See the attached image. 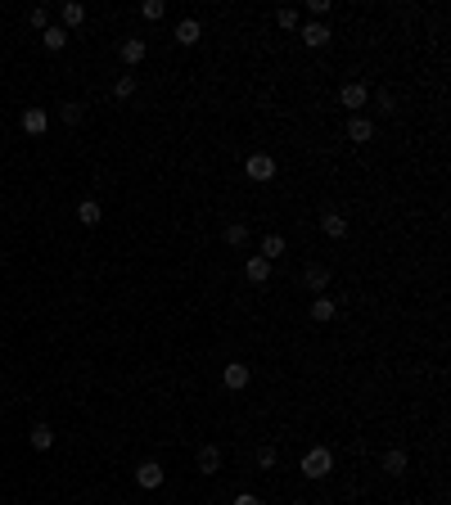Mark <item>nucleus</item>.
<instances>
[{
    "mask_svg": "<svg viewBox=\"0 0 451 505\" xmlns=\"http://www.w3.org/2000/svg\"><path fill=\"white\" fill-rule=\"evenodd\" d=\"M302 45H312V50L330 45V27H325V23H307V27H302Z\"/></svg>",
    "mask_w": 451,
    "mask_h": 505,
    "instance_id": "obj_13",
    "label": "nucleus"
},
{
    "mask_svg": "<svg viewBox=\"0 0 451 505\" xmlns=\"http://www.w3.org/2000/svg\"><path fill=\"white\" fill-rule=\"evenodd\" d=\"M248 379H253V370H248L244 361H226V370H221V384L230 388V393H239V388H248Z\"/></svg>",
    "mask_w": 451,
    "mask_h": 505,
    "instance_id": "obj_3",
    "label": "nucleus"
},
{
    "mask_svg": "<svg viewBox=\"0 0 451 505\" xmlns=\"http://www.w3.org/2000/svg\"><path fill=\"white\" fill-rule=\"evenodd\" d=\"M23 131H27V136H45V131H50V113H45V108H23Z\"/></svg>",
    "mask_w": 451,
    "mask_h": 505,
    "instance_id": "obj_4",
    "label": "nucleus"
},
{
    "mask_svg": "<svg viewBox=\"0 0 451 505\" xmlns=\"http://www.w3.org/2000/svg\"><path fill=\"white\" fill-rule=\"evenodd\" d=\"M140 14H145L149 23H158L162 14H167V5H162V0H145V5H140Z\"/></svg>",
    "mask_w": 451,
    "mask_h": 505,
    "instance_id": "obj_24",
    "label": "nucleus"
},
{
    "mask_svg": "<svg viewBox=\"0 0 451 505\" xmlns=\"http://www.w3.org/2000/svg\"><path fill=\"white\" fill-rule=\"evenodd\" d=\"M113 95H118V99H131V95H136V77H131V73H122L118 82H113Z\"/></svg>",
    "mask_w": 451,
    "mask_h": 505,
    "instance_id": "obj_22",
    "label": "nucleus"
},
{
    "mask_svg": "<svg viewBox=\"0 0 451 505\" xmlns=\"http://www.w3.org/2000/svg\"><path fill=\"white\" fill-rule=\"evenodd\" d=\"M302 280H307V289H316V293L330 289V271H325V267H307V275H302Z\"/></svg>",
    "mask_w": 451,
    "mask_h": 505,
    "instance_id": "obj_19",
    "label": "nucleus"
},
{
    "mask_svg": "<svg viewBox=\"0 0 451 505\" xmlns=\"http://www.w3.org/2000/svg\"><path fill=\"white\" fill-rule=\"evenodd\" d=\"M276 19H280V27H284V32H293V27H298V10H280Z\"/></svg>",
    "mask_w": 451,
    "mask_h": 505,
    "instance_id": "obj_28",
    "label": "nucleus"
},
{
    "mask_svg": "<svg viewBox=\"0 0 451 505\" xmlns=\"http://www.w3.org/2000/svg\"><path fill=\"white\" fill-rule=\"evenodd\" d=\"M334 473V456H330V447H312V452L302 456V478H330Z\"/></svg>",
    "mask_w": 451,
    "mask_h": 505,
    "instance_id": "obj_1",
    "label": "nucleus"
},
{
    "mask_svg": "<svg viewBox=\"0 0 451 505\" xmlns=\"http://www.w3.org/2000/svg\"><path fill=\"white\" fill-rule=\"evenodd\" d=\"M41 45H45L50 54H59V50L68 45V32H64V27H45V32H41Z\"/></svg>",
    "mask_w": 451,
    "mask_h": 505,
    "instance_id": "obj_15",
    "label": "nucleus"
},
{
    "mask_svg": "<svg viewBox=\"0 0 451 505\" xmlns=\"http://www.w3.org/2000/svg\"><path fill=\"white\" fill-rule=\"evenodd\" d=\"M384 469L393 473V478H398V473H406V452H398V447H393V452H384Z\"/></svg>",
    "mask_w": 451,
    "mask_h": 505,
    "instance_id": "obj_20",
    "label": "nucleus"
},
{
    "mask_svg": "<svg viewBox=\"0 0 451 505\" xmlns=\"http://www.w3.org/2000/svg\"><path fill=\"white\" fill-rule=\"evenodd\" d=\"M176 41H181V45H199V41H204L199 19H181V23H176Z\"/></svg>",
    "mask_w": 451,
    "mask_h": 505,
    "instance_id": "obj_9",
    "label": "nucleus"
},
{
    "mask_svg": "<svg viewBox=\"0 0 451 505\" xmlns=\"http://www.w3.org/2000/svg\"><path fill=\"white\" fill-rule=\"evenodd\" d=\"M82 118H86V104H64V122H68V127H77Z\"/></svg>",
    "mask_w": 451,
    "mask_h": 505,
    "instance_id": "obj_26",
    "label": "nucleus"
},
{
    "mask_svg": "<svg viewBox=\"0 0 451 505\" xmlns=\"http://www.w3.org/2000/svg\"><path fill=\"white\" fill-rule=\"evenodd\" d=\"M280 253H284V235H267V239H262V258H267V262H276Z\"/></svg>",
    "mask_w": 451,
    "mask_h": 505,
    "instance_id": "obj_21",
    "label": "nucleus"
},
{
    "mask_svg": "<svg viewBox=\"0 0 451 505\" xmlns=\"http://www.w3.org/2000/svg\"><path fill=\"white\" fill-rule=\"evenodd\" d=\"M145 50H149V45H145V41H140V36H127V41H122V64H127V68H136L140 64V59H145Z\"/></svg>",
    "mask_w": 451,
    "mask_h": 505,
    "instance_id": "obj_10",
    "label": "nucleus"
},
{
    "mask_svg": "<svg viewBox=\"0 0 451 505\" xmlns=\"http://www.w3.org/2000/svg\"><path fill=\"white\" fill-rule=\"evenodd\" d=\"M334 316H339V302L334 298H312V321L316 325H330Z\"/></svg>",
    "mask_w": 451,
    "mask_h": 505,
    "instance_id": "obj_12",
    "label": "nucleus"
},
{
    "mask_svg": "<svg viewBox=\"0 0 451 505\" xmlns=\"http://www.w3.org/2000/svg\"><path fill=\"white\" fill-rule=\"evenodd\" d=\"M244 176H248V181H271V176H276V158H271V153H248V158H244Z\"/></svg>",
    "mask_w": 451,
    "mask_h": 505,
    "instance_id": "obj_2",
    "label": "nucleus"
},
{
    "mask_svg": "<svg viewBox=\"0 0 451 505\" xmlns=\"http://www.w3.org/2000/svg\"><path fill=\"white\" fill-rule=\"evenodd\" d=\"M27 23H32L36 32H45V27H50V10H41V5H36V10H27Z\"/></svg>",
    "mask_w": 451,
    "mask_h": 505,
    "instance_id": "obj_25",
    "label": "nucleus"
},
{
    "mask_svg": "<svg viewBox=\"0 0 451 505\" xmlns=\"http://www.w3.org/2000/svg\"><path fill=\"white\" fill-rule=\"evenodd\" d=\"M82 23H86V10H82L77 0H64V32L68 27H82Z\"/></svg>",
    "mask_w": 451,
    "mask_h": 505,
    "instance_id": "obj_16",
    "label": "nucleus"
},
{
    "mask_svg": "<svg viewBox=\"0 0 451 505\" xmlns=\"http://www.w3.org/2000/svg\"><path fill=\"white\" fill-rule=\"evenodd\" d=\"M244 275L253 280V284H267V280H271V262L262 258V253H253V258L244 262Z\"/></svg>",
    "mask_w": 451,
    "mask_h": 505,
    "instance_id": "obj_8",
    "label": "nucleus"
},
{
    "mask_svg": "<svg viewBox=\"0 0 451 505\" xmlns=\"http://www.w3.org/2000/svg\"><path fill=\"white\" fill-rule=\"evenodd\" d=\"M230 505H262V501H258V496H253V492H239V496H235V501H230Z\"/></svg>",
    "mask_w": 451,
    "mask_h": 505,
    "instance_id": "obj_30",
    "label": "nucleus"
},
{
    "mask_svg": "<svg viewBox=\"0 0 451 505\" xmlns=\"http://www.w3.org/2000/svg\"><path fill=\"white\" fill-rule=\"evenodd\" d=\"M244 239H248V226H239V221H230V226H226V244H230V248H239Z\"/></svg>",
    "mask_w": 451,
    "mask_h": 505,
    "instance_id": "obj_23",
    "label": "nucleus"
},
{
    "mask_svg": "<svg viewBox=\"0 0 451 505\" xmlns=\"http://www.w3.org/2000/svg\"><path fill=\"white\" fill-rule=\"evenodd\" d=\"M32 447H36V452H50V447H54V429H50V424H32Z\"/></svg>",
    "mask_w": 451,
    "mask_h": 505,
    "instance_id": "obj_17",
    "label": "nucleus"
},
{
    "mask_svg": "<svg viewBox=\"0 0 451 505\" xmlns=\"http://www.w3.org/2000/svg\"><path fill=\"white\" fill-rule=\"evenodd\" d=\"M77 221H82V226H99V204H95V199L77 204Z\"/></svg>",
    "mask_w": 451,
    "mask_h": 505,
    "instance_id": "obj_18",
    "label": "nucleus"
},
{
    "mask_svg": "<svg viewBox=\"0 0 451 505\" xmlns=\"http://www.w3.org/2000/svg\"><path fill=\"white\" fill-rule=\"evenodd\" d=\"M321 230H325L330 239H343V235H348V217H343V212H334V208H330V212L321 217Z\"/></svg>",
    "mask_w": 451,
    "mask_h": 505,
    "instance_id": "obj_11",
    "label": "nucleus"
},
{
    "mask_svg": "<svg viewBox=\"0 0 451 505\" xmlns=\"http://www.w3.org/2000/svg\"><path fill=\"white\" fill-rule=\"evenodd\" d=\"M370 136H375V122L361 118V113H352V118H348V140H352V145H365Z\"/></svg>",
    "mask_w": 451,
    "mask_h": 505,
    "instance_id": "obj_6",
    "label": "nucleus"
},
{
    "mask_svg": "<svg viewBox=\"0 0 451 505\" xmlns=\"http://www.w3.org/2000/svg\"><path fill=\"white\" fill-rule=\"evenodd\" d=\"M199 469H204V473H221V447L208 442L204 452H199Z\"/></svg>",
    "mask_w": 451,
    "mask_h": 505,
    "instance_id": "obj_14",
    "label": "nucleus"
},
{
    "mask_svg": "<svg viewBox=\"0 0 451 505\" xmlns=\"http://www.w3.org/2000/svg\"><path fill=\"white\" fill-rule=\"evenodd\" d=\"M325 10H330V0H307V14H312V23H316V19H321V14H325Z\"/></svg>",
    "mask_w": 451,
    "mask_h": 505,
    "instance_id": "obj_29",
    "label": "nucleus"
},
{
    "mask_svg": "<svg viewBox=\"0 0 451 505\" xmlns=\"http://www.w3.org/2000/svg\"><path fill=\"white\" fill-rule=\"evenodd\" d=\"M276 447H258V469H276Z\"/></svg>",
    "mask_w": 451,
    "mask_h": 505,
    "instance_id": "obj_27",
    "label": "nucleus"
},
{
    "mask_svg": "<svg viewBox=\"0 0 451 505\" xmlns=\"http://www.w3.org/2000/svg\"><path fill=\"white\" fill-rule=\"evenodd\" d=\"M293 505H307V501H293Z\"/></svg>",
    "mask_w": 451,
    "mask_h": 505,
    "instance_id": "obj_31",
    "label": "nucleus"
},
{
    "mask_svg": "<svg viewBox=\"0 0 451 505\" xmlns=\"http://www.w3.org/2000/svg\"><path fill=\"white\" fill-rule=\"evenodd\" d=\"M136 483L145 487V492H154V487H162V465H154V460H145L136 469Z\"/></svg>",
    "mask_w": 451,
    "mask_h": 505,
    "instance_id": "obj_7",
    "label": "nucleus"
},
{
    "mask_svg": "<svg viewBox=\"0 0 451 505\" xmlns=\"http://www.w3.org/2000/svg\"><path fill=\"white\" fill-rule=\"evenodd\" d=\"M365 99H370V90H365L361 82H348V86L339 90V104H343V108H352V113H356V108H365Z\"/></svg>",
    "mask_w": 451,
    "mask_h": 505,
    "instance_id": "obj_5",
    "label": "nucleus"
}]
</instances>
